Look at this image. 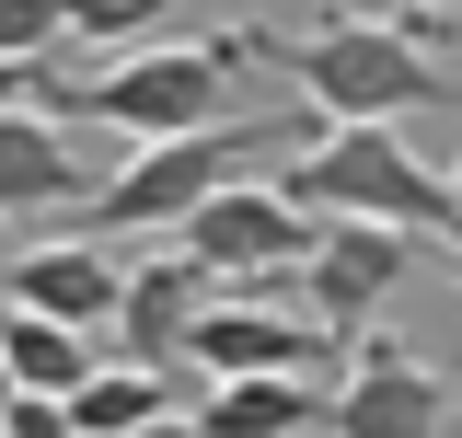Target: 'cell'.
Returning <instances> with one entry per match:
<instances>
[{"instance_id":"obj_1","label":"cell","mask_w":462,"mask_h":438,"mask_svg":"<svg viewBox=\"0 0 462 438\" xmlns=\"http://www.w3.org/2000/svg\"><path fill=\"white\" fill-rule=\"evenodd\" d=\"M254 47H266V69L300 81V105L324 127H404V115H428V105L462 93L393 12H324L312 35H254Z\"/></svg>"},{"instance_id":"obj_2","label":"cell","mask_w":462,"mask_h":438,"mask_svg":"<svg viewBox=\"0 0 462 438\" xmlns=\"http://www.w3.org/2000/svg\"><path fill=\"white\" fill-rule=\"evenodd\" d=\"M254 35H197V47H116V69H93V81H58L35 105L69 115V127H116L127 151L139 139H185V127H220L231 115V69H254Z\"/></svg>"},{"instance_id":"obj_3","label":"cell","mask_w":462,"mask_h":438,"mask_svg":"<svg viewBox=\"0 0 462 438\" xmlns=\"http://www.w3.org/2000/svg\"><path fill=\"white\" fill-rule=\"evenodd\" d=\"M312 139H324L312 105H300V115H220V127H185V139H139V151L93 185L81 231H185L220 185H243V162H266V151H312Z\"/></svg>"},{"instance_id":"obj_4","label":"cell","mask_w":462,"mask_h":438,"mask_svg":"<svg viewBox=\"0 0 462 438\" xmlns=\"http://www.w3.org/2000/svg\"><path fill=\"white\" fill-rule=\"evenodd\" d=\"M300 219H393V231H428L451 242L462 231V196H451V162H416L404 127H324L312 151H289V173H266Z\"/></svg>"},{"instance_id":"obj_5","label":"cell","mask_w":462,"mask_h":438,"mask_svg":"<svg viewBox=\"0 0 462 438\" xmlns=\"http://www.w3.org/2000/svg\"><path fill=\"white\" fill-rule=\"evenodd\" d=\"M428 266V231H393V219H324V242H312V266H300V312L324 334H358L393 312V288Z\"/></svg>"},{"instance_id":"obj_6","label":"cell","mask_w":462,"mask_h":438,"mask_svg":"<svg viewBox=\"0 0 462 438\" xmlns=\"http://www.w3.org/2000/svg\"><path fill=\"white\" fill-rule=\"evenodd\" d=\"M451 415H462V392L439 381L428 358L382 346V334H358L336 404H324V427H336V438H451Z\"/></svg>"},{"instance_id":"obj_7","label":"cell","mask_w":462,"mask_h":438,"mask_svg":"<svg viewBox=\"0 0 462 438\" xmlns=\"http://www.w3.org/2000/svg\"><path fill=\"white\" fill-rule=\"evenodd\" d=\"M208 300H220V266H208V254H185V242H173V254H127V288H116V358L185 370Z\"/></svg>"},{"instance_id":"obj_8","label":"cell","mask_w":462,"mask_h":438,"mask_svg":"<svg viewBox=\"0 0 462 438\" xmlns=\"http://www.w3.org/2000/svg\"><path fill=\"white\" fill-rule=\"evenodd\" d=\"M312 242H324V219H300L278 196V185H220L208 208L185 219V254H208L220 277H289V266H312Z\"/></svg>"},{"instance_id":"obj_9","label":"cell","mask_w":462,"mask_h":438,"mask_svg":"<svg viewBox=\"0 0 462 438\" xmlns=\"http://www.w3.org/2000/svg\"><path fill=\"white\" fill-rule=\"evenodd\" d=\"M93 185H105V173L81 162L69 115H47V105H12V115H0V219H12V231H23V219H81Z\"/></svg>"},{"instance_id":"obj_10","label":"cell","mask_w":462,"mask_h":438,"mask_svg":"<svg viewBox=\"0 0 462 438\" xmlns=\"http://www.w3.org/2000/svg\"><path fill=\"white\" fill-rule=\"evenodd\" d=\"M336 358H358V346H346V334H324L312 312L208 300V324H197V358H185V370H208V381H231V370H300V381H324Z\"/></svg>"},{"instance_id":"obj_11","label":"cell","mask_w":462,"mask_h":438,"mask_svg":"<svg viewBox=\"0 0 462 438\" xmlns=\"http://www.w3.org/2000/svg\"><path fill=\"white\" fill-rule=\"evenodd\" d=\"M116 288H127V266L105 242H23L12 254V300L58 312V324H116Z\"/></svg>"},{"instance_id":"obj_12","label":"cell","mask_w":462,"mask_h":438,"mask_svg":"<svg viewBox=\"0 0 462 438\" xmlns=\"http://www.w3.org/2000/svg\"><path fill=\"white\" fill-rule=\"evenodd\" d=\"M324 404L336 392L300 381V370H231V381H208L197 427L208 438H300V427H324Z\"/></svg>"},{"instance_id":"obj_13","label":"cell","mask_w":462,"mask_h":438,"mask_svg":"<svg viewBox=\"0 0 462 438\" xmlns=\"http://www.w3.org/2000/svg\"><path fill=\"white\" fill-rule=\"evenodd\" d=\"M0 358H12L23 392H58V404L105 370V358H93V324H58V312H23V300H12V324H0Z\"/></svg>"},{"instance_id":"obj_14","label":"cell","mask_w":462,"mask_h":438,"mask_svg":"<svg viewBox=\"0 0 462 438\" xmlns=\"http://www.w3.org/2000/svg\"><path fill=\"white\" fill-rule=\"evenodd\" d=\"M69 415H81V438H139L151 415H173V370H139V358H105L93 381L69 392Z\"/></svg>"},{"instance_id":"obj_15","label":"cell","mask_w":462,"mask_h":438,"mask_svg":"<svg viewBox=\"0 0 462 438\" xmlns=\"http://www.w3.org/2000/svg\"><path fill=\"white\" fill-rule=\"evenodd\" d=\"M185 0H69V35L81 47H139V35H162Z\"/></svg>"},{"instance_id":"obj_16","label":"cell","mask_w":462,"mask_h":438,"mask_svg":"<svg viewBox=\"0 0 462 438\" xmlns=\"http://www.w3.org/2000/svg\"><path fill=\"white\" fill-rule=\"evenodd\" d=\"M69 35V0H0V58H47Z\"/></svg>"},{"instance_id":"obj_17","label":"cell","mask_w":462,"mask_h":438,"mask_svg":"<svg viewBox=\"0 0 462 438\" xmlns=\"http://www.w3.org/2000/svg\"><path fill=\"white\" fill-rule=\"evenodd\" d=\"M0 438H81V415H69L58 392H23V404L0 415Z\"/></svg>"},{"instance_id":"obj_18","label":"cell","mask_w":462,"mask_h":438,"mask_svg":"<svg viewBox=\"0 0 462 438\" xmlns=\"http://www.w3.org/2000/svg\"><path fill=\"white\" fill-rule=\"evenodd\" d=\"M35 93H47V58H0V115L35 105Z\"/></svg>"},{"instance_id":"obj_19","label":"cell","mask_w":462,"mask_h":438,"mask_svg":"<svg viewBox=\"0 0 462 438\" xmlns=\"http://www.w3.org/2000/svg\"><path fill=\"white\" fill-rule=\"evenodd\" d=\"M12 254H23V242H12V219H0V324H12Z\"/></svg>"},{"instance_id":"obj_20","label":"cell","mask_w":462,"mask_h":438,"mask_svg":"<svg viewBox=\"0 0 462 438\" xmlns=\"http://www.w3.org/2000/svg\"><path fill=\"white\" fill-rule=\"evenodd\" d=\"M139 438H208V427H197V415H151Z\"/></svg>"},{"instance_id":"obj_21","label":"cell","mask_w":462,"mask_h":438,"mask_svg":"<svg viewBox=\"0 0 462 438\" xmlns=\"http://www.w3.org/2000/svg\"><path fill=\"white\" fill-rule=\"evenodd\" d=\"M12 404H23V381H12V358H0V415H12Z\"/></svg>"},{"instance_id":"obj_22","label":"cell","mask_w":462,"mask_h":438,"mask_svg":"<svg viewBox=\"0 0 462 438\" xmlns=\"http://www.w3.org/2000/svg\"><path fill=\"white\" fill-rule=\"evenodd\" d=\"M404 12H462V0H404Z\"/></svg>"},{"instance_id":"obj_23","label":"cell","mask_w":462,"mask_h":438,"mask_svg":"<svg viewBox=\"0 0 462 438\" xmlns=\"http://www.w3.org/2000/svg\"><path fill=\"white\" fill-rule=\"evenodd\" d=\"M451 277H462V231H451Z\"/></svg>"},{"instance_id":"obj_24","label":"cell","mask_w":462,"mask_h":438,"mask_svg":"<svg viewBox=\"0 0 462 438\" xmlns=\"http://www.w3.org/2000/svg\"><path fill=\"white\" fill-rule=\"evenodd\" d=\"M451 196H462V162H451Z\"/></svg>"}]
</instances>
